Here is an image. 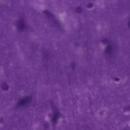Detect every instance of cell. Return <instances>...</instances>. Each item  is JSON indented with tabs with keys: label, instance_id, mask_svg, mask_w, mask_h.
<instances>
[{
	"label": "cell",
	"instance_id": "obj_1",
	"mask_svg": "<svg viewBox=\"0 0 130 130\" xmlns=\"http://www.w3.org/2000/svg\"><path fill=\"white\" fill-rule=\"evenodd\" d=\"M108 113V110L106 108H102L97 111L96 116L99 119H103L105 118Z\"/></svg>",
	"mask_w": 130,
	"mask_h": 130
},
{
	"label": "cell",
	"instance_id": "obj_2",
	"mask_svg": "<svg viewBox=\"0 0 130 130\" xmlns=\"http://www.w3.org/2000/svg\"><path fill=\"white\" fill-rule=\"evenodd\" d=\"M128 126L130 127V120L129 121V122H128Z\"/></svg>",
	"mask_w": 130,
	"mask_h": 130
}]
</instances>
